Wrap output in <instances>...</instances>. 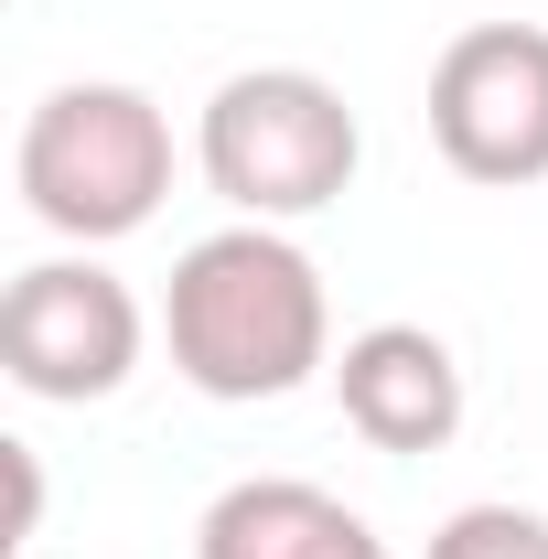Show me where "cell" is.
<instances>
[{"instance_id": "6da1fadb", "label": "cell", "mask_w": 548, "mask_h": 559, "mask_svg": "<svg viewBox=\"0 0 548 559\" xmlns=\"http://www.w3.org/2000/svg\"><path fill=\"white\" fill-rule=\"evenodd\" d=\"M162 345L183 366V388L205 399H290L312 377H334V301L323 270L290 226H215L172 259L162 290Z\"/></svg>"}, {"instance_id": "7a4b0ae2", "label": "cell", "mask_w": 548, "mask_h": 559, "mask_svg": "<svg viewBox=\"0 0 548 559\" xmlns=\"http://www.w3.org/2000/svg\"><path fill=\"white\" fill-rule=\"evenodd\" d=\"M11 173H22V205L55 237L108 248V237H140L172 194V119L119 75H75L22 119Z\"/></svg>"}, {"instance_id": "3957f363", "label": "cell", "mask_w": 548, "mask_h": 559, "mask_svg": "<svg viewBox=\"0 0 548 559\" xmlns=\"http://www.w3.org/2000/svg\"><path fill=\"white\" fill-rule=\"evenodd\" d=\"M194 162H205V183L248 215V226H301V215H323L344 183H355L366 130H355V108H344L334 75L248 66V75H226L205 97Z\"/></svg>"}, {"instance_id": "277c9868", "label": "cell", "mask_w": 548, "mask_h": 559, "mask_svg": "<svg viewBox=\"0 0 548 559\" xmlns=\"http://www.w3.org/2000/svg\"><path fill=\"white\" fill-rule=\"evenodd\" d=\"M430 140L463 183H548V33L538 22H474L430 66Z\"/></svg>"}, {"instance_id": "5b68a950", "label": "cell", "mask_w": 548, "mask_h": 559, "mask_svg": "<svg viewBox=\"0 0 548 559\" xmlns=\"http://www.w3.org/2000/svg\"><path fill=\"white\" fill-rule=\"evenodd\" d=\"M140 345H151V323H140L130 280L97 259H33L0 301V366L22 399H65V409L119 399Z\"/></svg>"}, {"instance_id": "8992f818", "label": "cell", "mask_w": 548, "mask_h": 559, "mask_svg": "<svg viewBox=\"0 0 548 559\" xmlns=\"http://www.w3.org/2000/svg\"><path fill=\"white\" fill-rule=\"evenodd\" d=\"M334 399L355 419V441L377 452H441L463 430V355L430 323H366L334 355Z\"/></svg>"}, {"instance_id": "52a82bcc", "label": "cell", "mask_w": 548, "mask_h": 559, "mask_svg": "<svg viewBox=\"0 0 548 559\" xmlns=\"http://www.w3.org/2000/svg\"><path fill=\"white\" fill-rule=\"evenodd\" d=\"M194 559H398L344 495L301 485V474H248L205 506Z\"/></svg>"}, {"instance_id": "ba28073f", "label": "cell", "mask_w": 548, "mask_h": 559, "mask_svg": "<svg viewBox=\"0 0 548 559\" xmlns=\"http://www.w3.org/2000/svg\"><path fill=\"white\" fill-rule=\"evenodd\" d=\"M430 559H548V516L538 506H463L430 527Z\"/></svg>"}, {"instance_id": "9c48e42d", "label": "cell", "mask_w": 548, "mask_h": 559, "mask_svg": "<svg viewBox=\"0 0 548 559\" xmlns=\"http://www.w3.org/2000/svg\"><path fill=\"white\" fill-rule=\"evenodd\" d=\"M0 474H11V549L44 527V463H33V441H0Z\"/></svg>"}]
</instances>
